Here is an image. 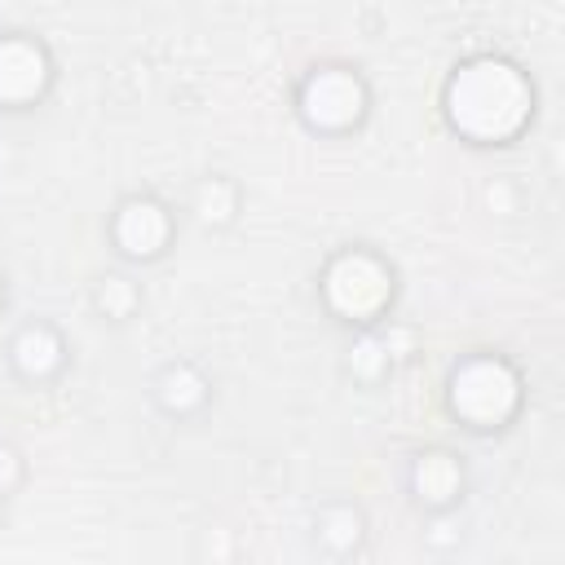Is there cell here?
<instances>
[{
    "mask_svg": "<svg viewBox=\"0 0 565 565\" xmlns=\"http://www.w3.org/2000/svg\"><path fill=\"white\" fill-rule=\"evenodd\" d=\"M49 84V62L31 40H0V102H31Z\"/></svg>",
    "mask_w": 565,
    "mask_h": 565,
    "instance_id": "obj_5",
    "label": "cell"
},
{
    "mask_svg": "<svg viewBox=\"0 0 565 565\" xmlns=\"http://www.w3.org/2000/svg\"><path fill=\"white\" fill-rule=\"evenodd\" d=\"M13 366L26 375V380H49L57 366H62V340H57V331L53 327H44V322H35V327H22L18 331V340H13Z\"/></svg>",
    "mask_w": 565,
    "mask_h": 565,
    "instance_id": "obj_7",
    "label": "cell"
},
{
    "mask_svg": "<svg viewBox=\"0 0 565 565\" xmlns=\"http://www.w3.org/2000/svg\"><path fill=\"white\" fill-rule=\"evenodd\" d=\"M450 406L472 419V428H494L516 406V375L503 362L477 358L450 384Z\"/></svg>",
    "mask_w": 565,
    "mask_h": 565,
    "instance_id": "obj_2",
    "label": "cell"
},
{
    "mask_svg": "<svg viewBox=\"0 0 565 565\" xmlns=\"http://www.w3.org/2000/svg\"><path fill=\"white\" fill-rule=\"evenodd\" d=\"M309 124L318 128H344L362 115V84L344 71H318L309 84H305V97H300Z\"/></svg>",
    "mask_w": 565,
    "mask_h": 565,
    "instance_id": "obj_4",
    "label": "cell"
},
{
    "mask_svg": "<svg viewBox=\"0 0 565 565\" xmlns=\"http://www.w3.org/2000/svg\"><path fill=\"white\" fill-rule=\"evenodd\" d=\"M0 305H4V282H0Z\"/></svg>",
    "mask_w": 565,
    "mask_h": 565,
    "instance_id": "obj_8",
    "label": "cell"
},
{
    "mask_svg": "<svg viewBox=\"0 0 565 565\" xmlns=\"http://www.w3.org/2000/svg\"><path fill=\"white\" fill-rule=\"evenodd\" d=\"M393 296V278L388 269L366 256V252H344L331 269H327V300L349 318V322H366L375 318Z\"/></svg>",
    "mask_w": 565,
    "mask_h": 565,
    "instance_id": "obj_3",
    "label": "cell"
},
{
    "mask_svg": "<svg viewBox=\"0 0 565 565\" xmlns=\"http://www.w3.org/2000/svg\"><path fill=\"white\" fill-rule=\"evenodd\" d=\"M446 106H450L455 128H463L472 141H503L525 124L530 88L508 62L477 57L450 79Z\"/></svg>",
    "mask_w": 565,
    "mask_h": 565,
    "instance_id": "obj_1",
    "label": "cell"
},
{
    "mask_svg": "<svg viewBox=\"0 0 565 565\" xmlns=\"http://www.w3.org/2000/svg\"><path fill=\"white\" fill-rule=\"evenodd\" d=\"M115 238L128 256H159L168 243V212L150 199H128L115 216Z\"/></svg>",
    "mask_w": 565,
    "mask_h": 565,
    "instance_id": "obj_6",
    "label": "cell"
}]
</instances>
